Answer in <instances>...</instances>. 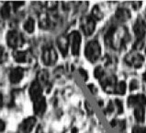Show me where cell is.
<instances>
[{
	"label": "cell",
	"mask_w": 146,
	"mask_h": 133,
	"mask_svg": "<svg viewBox=\"0 0 146 133\" xmlns=\"http://www.w3.org/2000/svg\"><path fill=\"white\" fill-rule=\"evenodd\" d=\"M144 80H146V72H145V74H144Z\"/></svg>",
	"instance_id": "obj_40"
},
{
	"label": "cell",
	"mask_w": 146,
	"mask_h": 133,
	"mask_svg": "<svg viewBox=\"0 0 146 133\" xmlns=\"http://www.w3.org/2000/svg\"><path fill=\"white\" fill-rule=\"evenodd\" d=\"M42 6H44L46 8L50 10H54L58 6V3L57 2H54V1H48V2H45L41 4Z\"/></svg>",
	"instance_id": "obj_26"
},
{
	"label": "cell",
	"mask_w": 146,
	"mask_h": 133,
	"mask_svg": "<svg viewBox=\"0 0 146 133\" xmlns=\"http://www.w3.org/2000/svg\"><path fill=\"white\" fill-rule=\"evenodd\" d=\"M91 18H92L95 21L97 20H100L103 19V12L100 9V7L98 6H95L93 7L92 11H91Z\"/></svg>",
	"instance_id": "obj_21"
},
{
	"label": "cell",
	"mask_w": 146,
	"mask_h": 133,
	"mask_svg": "<svg viewBox=\"0 0 146 133\" xmlns=\"http://www.w3.org/2000/svg\"><path fill=\"white\" fill-rule=\"evenodd\" d=\"M58 59V55L52 46H47L43 49L42 56H41V60L42 63L46 66H52L56 63Z\"/></svg>",
	"instance_id": "obj_4"
},
{
	"label": "cell",
	"mask_w": 146,
	"mask_h": 133,
	"mask_svg": "<svg viewBox=\"0 0 146 133\" xmlns=\"http://www.w3.org/2000/svg\"><path fill=\"white\" fill-rule=\"evenodd\" d=\"M57 45H58V47H59L61 53L62 54V56H66V55H67V53H68L69 45H70L68 36H65V35L60 36L59 38L57 39Z\"/></svg>",
	"instance_id": "obj_13"
},
{
	"label": "cell",
	"mask_w": 146,
	"mask_h": 133,
	"mask_svg": "<svg viewBox=\"0 0 146 133\" xmlns=\"http://www.w3.org/2000/svg\"><path fill=\"white\" fill-rule=\"evenodd\" d=\"M7 61V53L5 48L0 45V64H3Z\"/></svg>",
	"instance_id": "obj_25"
},
{
	"label": "cell",
	"mask_w": 146,
	"mask_h": 133,
	"mask_svg": "<svg viewBox=\"0 0 146 133\" xmlns=\"http://www.w3.org/2000/svg\"><path fill=\"white\" fill-rule=\"evenodd\" d=\"M131 133H146V128L143 127H134Z\"/></svg>",
	"instance_id": "obj_29"
},
{
	"label": "cell",
	"mask_w": 146,
	"mask_h": 133,
	"mask_svg": "<svg viewBox=\"0 0 146 133\" xmlns=\"http://www.w3.org/2000/svg\"><path fill=\"white\" fill-rule=\"evenodd\" d=\"M115 16L119 20L126 21V20L131 19V12H130V10L127 9V8H125V7H119L117 9Z\"/></svg>",
	"instance_id": "obj_15"
},
{
	"label": "cell",
	"mask_w": 146,
	"mask_h": 133,
	"mask_svg": "<svg viewBox=\"0 0 146 133\" xmlns=\"http://www.w3.org/2000/svg\"><path fill=\"white\" fill-rule=\"evenodd\" d=\"M125 62L126 64L133 66V68H136V69H139L143 66V62H144V57L140 55L139 53H136V52H131L126 55L124 58Z\"/></svg>",
	"instance_id": "obj_5"
},
{
	"label": "cell",
	"mask_w": 146,
	"mask_h": 133,
	"mask_svg": "<svg viewBox=\"0 0 146 133\" xmlns=\"http://www.w3.org/2000/svg\"><path fill=\"white\" fill-rule=\"evenodd\" d=\"M146 27L144 23L143 22L141 18H139L137 19L136 23L133 26V31H134V33L137 37V40H143L145 33H146Z\"/></svg>",
	"instance_id": "obj_10"
},
{
	"label": "cell",
	"mask_w": 146,
	"mask_h": 133,
	"mask_svg": "<svg viewBox=\"0 0 146 133\" xmlns=\"http://www.w3.org/2000/svg\"><path fill=\"white\" fill-rule=\"evenodd\" d=\"M13 57L18 63H25L30 59V55L26 51H15L13 53Z\"/></svg>",
	"instance_id": "obj_17"
},
{
	"label": "cell",
	"mask_w": 146,
	"mask_h": 133,
	"mask_svg": "<svg viewBox=\"0 0 146 133\" xmlns=\"http://www.w3.org/2000/svg\"><path fill=\"white\" fill-rule=\"evenodd\" d=\"M77 131H78V130H77V128H73V130H72L73 133H77Z\"/></svg>",
	"instance_id": "obj_39"
},
{
	"label": "cell",
	"mask_w": 146,
	"mask_h": 133,
	"mask_svg": "<svg viewBox=\"0 0 146 133\" xmlns=\"http://www.w3.org/2000/svg\"><path fill=\"white\" fill-rule=\"evenodd\" d=\"M37 81H38L41 86H46L49 82V73L47 70L42 69L38 73V78H37Z\"/></svg>",
	"instance_id": "obj_18"
},
{
	"label": "cell",
	"mask_w": 146,
	"mask_h": 133,
	"mask_svg": "<svg viewBox=\"0 0 146 133\" xmlns=\"http://www.w3.org/2000/svg\"><path fill=\"white\" fill-rule=\"evenodd\" d=\"M36 133H43V130H42V128H39L38 130H37Z\"/></svg>",
	"instance_id": "obj_38"
},
{
	"label": "cell",
	"mask_w": 146,
	"mask_h": 133,
	"mask_svg": "<svg viewBox=\"0 0 146 133\" xmlns=\"http://www.w3.org/2000/svg\"><path fill=\"white\" fill-rule=\"evenodd\" d=\"M24 5V2H14L12 3V6H13V8L15 10H18L20 7H22Z\"/></svg>",
	"instance_id": "obj_32"
},
{
	"label": "cell",
	"mask_w": 146,
	"mask_h": 133,
	"mask_svg": "<svg viewBox=\"0 0 146 133\" xmlns=\"http://www.w3.org/2000/svg\"><path fill=\"white\" fill-rule=\"evenodd\" d=\"M88 88L90 89V91H92L93 93H97V88H96V87L93 85V84H91V85H88Z\"/></svg>",
	"instance_id": "obj_36"
},
{
	"label": "cell",
	"mask_w": 146,
	"mask_h": 133,
	"mask_svg": "<svg viewBox=\"0 0 146 133\" xmlns=\"http://www.w3.org/2000/svg\"><path fill=\"white\" fill-rule=\"evenodd\" d=\"M115 105L118 109V113L119 114H121L123 113V105H122V102L119 101V99H116L115 100Z\"/></svg>",
	"instance_id": "obj_28"
},
{
	"label": "cell",
	"mask_w": 146,
	"mask_h": 133,
	"mask_svg": "<svg viewBox=\"0 0 146 133\" xmlns=\"http://www.w3.org/2000/svg\"><path fill=\"white\" fill-rule=\"evenodd\" d=\"M134 116L138 122H143L145 118V112L143 106H137L134 110Z\"/></svg>",
	"instance_id": "obj_20"
},
{
	"label": "cell",
	"mask_w": 146,
	"mask_h": 133,
	"mask_svg": "<svg viewBox=\"0 0 146 133\" xmlns=\"http://www.w3.org/2000/svg\"><path fill=\"white\" fill-rule=\"evenodd\" d=\"M46 100L43 96H41L40 98L37 99L36 101H34V105H33V110L36 116H42L44 114L45 110H46Z\"/></svg>",
	"instance_id": "obj_9"
},
{
	"label": "cell",
	"mask_w": 146,
	"mask_h": 133,
	"mask_svg": "<svg viewBox=\"0 0 146 133\" xmlns=\"http://www.w3.org/2000/svg\"><path fill=\"white\" fill-rule=\"evenodd\" d=\"M29 93H30V96L32 101H36L37 99L42 96L41 95L42 94V86L40 85V83L37 80L31 83L30 90H29Z\"/></svg>",
	"instance_id": "obj_7"
},
{
	"label": "cell",
	"mask_w": 146,
	"mask_h": 133,
	"mask_svg": "<svg viewBox=\"0 0 146 133\" xmlns=\"http://www.w3.org/2000/svg\"><path fill=\"white\" fill-rule=\"evenodd\" d=\"M141 5H143V3H141V1H135V2L131 3V6L133 7V9H135V10L139 9V8L141 7Z\"/></svg>",
	"instance_id": "obj_31"
},
{
	"label": "cell",
	"mask_w": 146,
	"mask_h": 133,
	"mask_svg": "<svg viewBox=\"0 0 146 133\" xmlns=\"http://www.w3.org/2000/svg\"><path fill=\"white\" fill-rule=\"evenodd\" d=\"M68 38H69L71 53H72V55L78 56L79 53H80V48H81V42H82L81 34L78 32L74 31L73 32H71L68 35Z\"/></svg>",
	"instance_id": "obj_2"
},
{
	"label": "cell",
	"mask_w": 146,
	"mask_h": 133,
	"mask_svg": "<svg viewBox=\"0 0 146 133\" xmlns=\"http://www.w3.org/2000/svg\"><path fill=\"white\" fill-rule=\"evenodd\" d=\"M24 30L29 33H32L35 29V21L32 18H29L23 25Z\"/></svg>",
	"instance_id": "obj_22"
},
{
	"label": "cell",
	"mask_w": 146,
	"mask_h": 133,
	"mask_svg": "<svg viewBox=\"0 0 146 133\" xmlns=\"http://www.w3.org/2000/svg\"><path fill=\"white\" fill-rule=\"evenodd\" d=\"M126 88H127V85H126V83H125V81H119L116 84L115 93L122 95L126 93Z\"/></svg>",
	"instance_id": "obj_23"
},
{
	"label": "cell",
	"mask_w": 146,
	"mask_h": 133,
	"mask_svg": "<svg viewBox=\"0 0 146 133\" xmlns=\"http://www.w3.org/2000/svg\"><path fill=\"white\" fill-rule=\"evenodd\" d=\"M114 103H112V102H110V103H108V105L107 107V112L108 113H111V112H113L114 110Z\"/></svg>",
	"instance_id": "obj_34"
},
{
	"label": "cell",
	"mask_w": 146,
	"mask_h": 133,
	"mask_svg": "<svg viewBox=\"0 0 146 133\" xmlns=\"http://www.w3.org/2000/svg\"><path fill=\"white\" fill-rule=\"evenodd\" d=\"M24 77V69L22 68L12 69L9 72V81L13 84H17L22 80Z\"/></svg>",
	"instance_id": "obj_11"
},
{
	"label": "cell",
	"mask_w": 146,
	"mask_h": 133,
	"mask_svg": "<svg viewBox=\"0 0 146 133\" xmlns=\"http://www.w3.org/2000/svg\"><path fill=\"white\" fill-rule=\"evenodd\" d=\"M80 26L85 35L89 36L93 34L96 29V21L91 18V16H84L81 19Z\"/></svg>",
	"instance_id": "obj_6"
},
{
	"label": "cell",
	"mask_w": 146,
	"mask_h": 133,
	"mask_svg": "<svg viewBox=\"0 0 146 133\" xmlns=\"http://www.w3.org/2000/svg\"><path fill=\"white\" fill-rule=\"evenodd\" d=\"M3 106V95L0 93V109L2 108Z\"/></svg>",
	"instance_id": "obj_37"
},
{
	"label": "cell",
	"mask_w": 146,
	"mask_h": 133,
	"mask_svg": "<svg viewBox=\"0 0 146 133\" xmlns=\"http://www.w3.org/2000/svg\"><path fill=\"white\" fill-rule=\"evenodd\" d=\"M24 38L22 34L15 30L9 31L7 34V43L11 48H18L24 44Z\"/></svg>",
	"instance_id": "obj_3"
},
{
	"label": "cell",
	"mask_w": 146,
	"mask_h": 133,
	"mask_svg": "<svg viewBox=\"0 0 146 133\" xmlns=\"http://www.w3.org/2000/svg\"><path fill=\"white\" fill-rule=\"evenodd\" d=\"M143 46V40H137L136 39V42L134 43L132 46V49L135 50V51H139Z\"/></svg>",
	"instance_id": "obj_27"
},
{
	"label": "cell",
	"mask_w": 146,
	"mask_h": 133,
	"mask_svg": "<svg viewBox=\"0 0 146 133\" xmlns=\"http://www.w3.org/2000/svg\"><path fill=\"white\" fill-rule=\"evenodd\" d=\"M128 105L130 106H143L146 105V96L143 94L131 95L128 99Z\"/></svg>",
	"instance_id": "obj_12"
},
{
	"label": "cell",
	"mask_w": 146,
	"mask_h": 133,
	"mask_svg": "<svg viewBox=\"0 0 146 133\" xmlns=\"http://www.w3.org/2000/svg\"><path fill=\"white\" fill-rule=\"evenodd\" d=\"M39 25L41 29H49L52 25V19L47 13H40L39 15Z\"/></svg>",
	"instance_id": "obj_16"
},
{
	"label": "cell",
	"mask_w": 146,
	"mask_h": 133,
	"mask_svg": "<svg viewBox=\"0 0 146 133\" xmlns=\"http://www.w3.org/2000/svg\"><path fill=\"white\" fill-rule=\"evenodd\" d=\"M11 4L10 3H5L2 6L1 9H0V15H1V18L4 19H7L10 17L11 15Z\"/></svg>",
	"instance_id": "obj_19"
},
{
	"label": "cell",
	"mask_w": 146,
	"mask_h": 133,
	"mask_svg": "<svg viewBox=\"0 0 146 133\" xmlns=\"http://www.w3.org/2000/svg\"><path fill=\"white\" fill-rule=\"evenodd\" d=\"M145 54H146V47H145Z\"/></svg>",
	"instance_id": "obj_41"
},
{
	"label": "cell",
	"mask_w": 146,
	"mask_h": 133,
	"mask_svg": "<svg viewBox=\"0 0 146 133\" xmlns=\"http://www.w3.org/2000/svg\"><path fill=\"white\" fill-rule=\"evenodd\" d=\"M101 54V47L98 41H91L86 44L85 48V56L90 62L97 61Z\"/></svg>",
	"instance_id": "obj_1"
},
{
	"label": "cell",
	"mask_w": 146,
	"mask_h": 133,
	"mask_svg": "<svg viewBox=\"0 0 146 133\" xmlns=\"http://www.w3.org/2000/svg\"><path fill=\"white\" fill-rule=\"evenodd\" d=\"M117 32V28L116 26H111L108 30L107 31L106 34H105V44L108 47H111L114 45V37Z\"/></svg>",
	"instance_id": "obj_14"
},
{
	"label": "cell",
	"mask_w": 146,
	"mask_h": 133,
	"mask_svg": "<svg viewBox=\"0 0 146 133\" xmlns=\"http://www.w3.org/2000/svg\"><path fill=\"white\" fill-rule=\"evenodd\" d=\"M79 72H80V74L82 75V77L84 78V80L86 81L87 78H88V76H87V72L86 71V70L83 69H79Z\"/></svg>",
	"instance_id": "obj_33"
},
{
	"label": "cell",
	"mask_w": 146,
	"mask_h": 133,
	"mask_svg": "<svg viewBox=\"0 0 146 133\" xmlns=\"http://www.w3.org/2000/svg\"><path fill=\"white\" fill-rule=\"evenodd\" d=\"M139 87V83L137 81H131L130 85H129V88H130L131 91H134V90H137Z\"/></svg>",
	"instance_id": "obj_30"
},
{
	"label": "cell",
	"mask_w": 146,
	"mask_h": 133,
	"mask_svg": "<svg viewBox=\"0 0 146 133\" xmlns=\"http://www.w3.org/2000/svg\"><path fill=\"white\" fill-rule=\"evenodd\" d=\"M36 122L37 120L34 116H30V118L24 119L19 126L20 131L22 133H31L33 130V128L35 127Z\"/></svg>",
	"instance_id": "obj_8"
},
{
	"label": "cell",
	"mask_w": 146,
	"mask_h": 133,
	"mask_svg": "<svg viewBox=\"0 0 146 133\" xmlns=\"http://www.w3.org/2000/svg\"><path fill=\"white\" fill-rule=\"evenodd\" d=\"M94 75H95L96 79L101 81L102 79L105 77V72H104V69H103L102 66H97V68L95 69Z\"/></svg>",
	"instance_id": "obj_24"
},
{
	"label": "cell",
	"mask_w": 146,
	"mask_h": 133,
	"mask_svg": "<svg viewBox=\"0 0 146 133\" xmlns=\"http://www.w3.org/2000/svg\"><path fill=\"white\" fill-rule=\"evenodd\" d=\"M5 128H6V123L2 119H0V132L5 130Z\"/></svg>",
	"instance_id": "obj_35"
}]
</instances>
